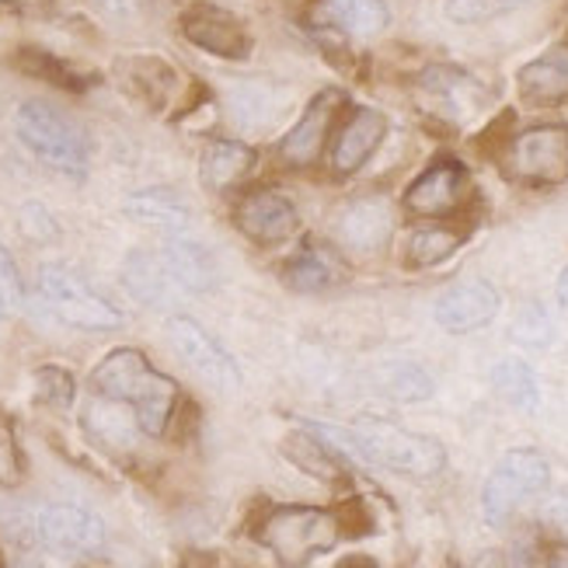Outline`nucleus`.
Segmentation results:
<instances>
[{
	"instance_id": "f257e3e1",
	"label": "nucleus",
	"mask_w": 568,
	"mask_h": 568,
	"mask_svg": "<svg viewBox=\"0 0 568 568\" xmlns=\"http://www.w3.org/2000/svg\"><path fill=\"white\" fill-rule=\"evenodd\" d=\"M91 387L109 402L133 405L136 426L146 436H164L168 423L179 408V384L151 366L140 349H112L102 363L91 369Z\"/></svg>"
},
{
	"instance_id": "f03ea898",
	"label": "nucleus",
	"mask_w": 568,
	"mask_h": 568,
	"mask_svg": "<svg viewBox=\"0 0 568 568\" xmlns=\"http://www.w3.org/2000/svg\"><path fill=\"white\" fill-rule=\"evenodd\" d=\"M342 534L338 513L317 506H273L255 527L258 545L273 551L283 568H304L317 555H328Z\"/></svg>"
},
{
	"instance_id": "7ed1b4c3",
	"label": "nucleus",
	"mask_w": 568,
	"mask_h": 568,
	"mask_svg": "<svg viewBox=\"0 0 568 568\" xmlns=\"http://www.w3.org/2000/svg\"><path fill=\"white\" fill-rule=\"evenodd\" d=\"M353 436L359 443L366 464H381L394 475L436 478L443 467H447V450H443L439 439L402 429V426L387 423V418H374V415L356 418Z\"/></svg>"
},
{
	"instance_id": "20e7f679",
	"label": "nucleus",
	"mask_w": 568,
	"mask_h": 568,
	"mask_svg": "<svg viewBox=\"0 0 568 568\" xmlns=\"http://www.w3.org/2000/svg\"><path fill=\"white\" fill-rule=\"evenodd\" d=\"M14 130L21 143L49 168L67 171V175H84L88 171V158H91L88 136L60 109L45 102H24L14 112Z\"/></svg>"
},
{
	"instance_id": "39448f33",
	"label": "nucleus",
	"mask_w": 568,
	"mask_h": 568,
	"mask_svg": "<svg viewBox=\"0 0 568 568\" xmlns=\"http://www.w3.org/2000/svg\"><path fill=\"white\" fill-rule=\"evenodd\" d=\"M503 175L516 185L555 189L568 179V126L545 122L506 140L499 151Z\"/></svg>"
},
{
	"instance_id": "423d86ee",
	"label": "nucleus",
	"mask_w": 568,
	"mask_h": 568,
	"mask_svg": "<svg viewBox=\"0 0 568 568\" xmlns=\"http://www.w3.org/2000/svg\"><path fill=\"white\" fill-rule=\"evenodd\" d=\"M39 293L45 307L53 311L63 325L84 332H115L122 328V311L112 307L102 293H94L81 273L67 265L49 262L39 268Z\"/></svg>"
},
{
	"instance_id": "0eeeda50",
	"label": "nucleus",
	"mask_w": 568,
	"mask_h": 568,
	"mask_svg": "<svg viewBox=\"0 0 568 568\" xmlns=\"http://www.w3.org/2000/svg\"><path fill=\"white\" fill-rule=\"evenodd\" d=\"M551 485V467L537 450H509L481 488V513L491 527H506L524 503L537 499Z\"/></svg>"
},
{
	"instance_id": "6e6552de",
	"label": "nucleus",
	"mask_w": 568,
	"mask_h": 568,
	"mask_svg": "<svg viewBox=\"0 0 568 568\" xmlns=\"http://www.w3.org/2000/svg\"><path fill=\"white\" fill-rule=\"evenodd\" d=\"M168 342L171 349L182 356V363L189 369H195L206 384L220 387V390H237L241 387V369L231 359V353L220 345L200 321H192L185 314H175L168 321Z\"/></svg>"
},
{
	"instance_id": "1a4fd4ad",
	"label": "nucleus",
	"mask_w": 568,
	"mask_h": 568,
	"mask_svg": "<svg viewBox=\"0 0 568 568\" xmlns=\"http://www.w3.org/2000/svg\"><path fill=\"white\" fill-rule=\"evenodd\" d=\"M39 540L63 558H84L105 548V524L84 506H73V503H57V506H45L36 520Z\"/></svg>"
},
{
	"instance_id": "9d476101",
	"label": "nucleus",
	"mask_w": 568,
	"mask_h": 568,
	"mask_svg": "<svg viewBox=\"0 0 568 568\" xmlns=\"http://www.w3.org/2000/svg\"><path fill=\"white\" fill-rule=\"evenodd\" d=\"M234 227L248 241L268 248V244H283L301 231V213H296V206L283 192L252 189L234 206Z\"/></svg>"
},
{
	"instance_id": "9b49d317",
	"label": "nucleus",
	"mask_w": 568,
	"mask_h": 568,
	"mask_svg": "<svg viewBox=\"0 0 568 568\" xmlns=\"http://www.w3.org/2000/svg\"><path fill=\"white\" fill-rule=\"evenodd\" d=\"M467 168L460 161H436L429 164L423 175H418L408 192H405V210L412 216H426V220H439V216H454L464 203H467Z\"/></svg>"
},
{
	"instance_id": "f8f14e48",
	"label": "nucleus",
	"mask_w": 568,
	"mask_h": 568,
	"mask_svg": "<svg viewBox=\"0 0 568 568\" xmlns=\"http://www.w3.org/2000/svg\"><path fill=\"white\" fill-rule=\"evenodd\" d=\"M342 91H321L314 102L304 109V115L296 119V126L280 140V161L286 168L304 171L317 164V158L325 154V143L335 130V115L342 109Z\"/></svg>"
},
{
	"instance_id": "ddd939ff",
	"label": "nucleus",
	"mask_w": 568,
	"mask_h": 568,
	"mask_svg": "<svg viewBox=\"0 0 568 568\" xmlns=\"http://www.w3.org/2000/svg\"><path fill=\"white\" fill-rule=\"evenodd\" d=\"M499 290L488 280H460L447 286L436 301V325L450 335H467L491 325V317L499 314Z\"/></svg>"
},
{
	"instance_id": "4468645a",
	"label": "nucleus",
	"mask_w": 568,
	"mask_h": 568,
	"mask_svg": "<svg viewBox=\"0 0 568 568\" xmlns=\"http://www.w3.org/2000/svg\"><path fill=\"white\" fill-rule=\"evenodd\" d=\"M418 84H423L433 109L454 122H467L488 102V91L471 78V73H464L457 67H429Z\"/></svg>"
},
{
	"instance_id": "2eb2a0df",
	"label": "nucleus",
	"mask_w": 568,
	"mask_h": 568,
	"mask_svg": "<svg viewBox=\"0 0 568 568\" xmlns=\"http://www.w3.org/2000/svg\"><path fill=\"white\" fill-rule=\"evenodd\" d=\"M182 32L192 45L206 49L213 57H224V60H241L248 57V32L241 29V21L227 11L220 8H210V4H200L192 8L185 18H182Z\"/></svg>"
},
{
	"instance_id": "dca6fc26",
	"label": "nucleus",
	"mask_w": 568,
	"mask_h": 568,
	"mask_svg": "<svg viewBox=\"0 0 568 568\" xmlns=\"http://www.w3.org/2000/svg\"><path fill=\"white\" fill-rule=\"evenodd\" d=\"M384 133H387V119L377 109H366V105L353 109L349 119H345L335 133V146H332L335 175H353V171H359L374 158Z\"/></svg>"
},
{
	"instance_id": "f3484780",
	"label": "nucleus",
	"mask_w": 568,
	"mask_h": 568,
	"mask_svg": "<svg viewBox=\"0 0 568 568\" xmlns=\"http://www.w3.org/2000/svg\"><path fill=\"white\" fill-rule=\"evenodd\" d=\"M345 280H349V265H345V258L332 244L317 237H311L304 248L286 262V283L301 293H321V290L342 286Z\"/></svg>"
},
{
	"instance_id": "a211bd4d",
	"label": "nucleus",
	"mask_w": 568,
	"mask_h": 568,
	"mask_svg": "<svg viewBox=\"0 0 568 568\" xmlns=\"http://www.w3.org/2000/svg\"><path fill=\"white\" fill-rule=\"evenodd\" d=\"M520 94L530 105H565L568 102V42H558L545 57L520 70Z\"/></svg>"
},
{
	"instance_id": "6ab92c4d",
	"label": "nucleus",
	"mask_w": 568,
	"mask_h": 568,
	"mask_svg": "<svg viewBox=\"0 0 568 568\" xmlns=\"http://www.w3.org/2000/svg\"><path fill=\"white\" fill-rule=\"evenodd\" d=\"M338 231L345 244H353L356 252H377L394 231V213L381 195H363V200H353L345 206Z\"/></svg>"
},
{
	"instance_id": "aec40b11",
	"label": "nucleus",
	"mask_w": 568,
	"mask_h": 568,
	"mask_svg": "<svg viewBox=\"0 0 568 568\" xmlns=\"http://www.w3.org/2000/svg\"><path fill=\"white\" fill-rule=\"evenodd\" d=\"M255 168V151L237 140H210L200 158V179L210 192H227L248 179Z\"/></svg>"
},
{
	"instance_id": "412c9836",
	"label": "nucleus",
	"mask_w": 568,
	"mask_h": 568,
	"mask_svg": "<svg viewBox=\"0 0 568 568\" xmlns=\"http://www.w3.org/2000/svg\"><path fill=\"white\" fill-rule=\"evenodd\" d=\"M122 283H126V290L140 304H151V307L175 301V293L182 290L175 276L168 273L161 252H133L126 258V268H122Z\"/></svg>"
},
{
	"instance_id": "4be33fe9",
	"label": "nucleus",
	"mask_w": 568,
	"mask_h": 568,
	"mask_svg": "<svg viewBox=\"0 0 568 568\" xmlns=\"http://www.w3.org/2000/svg\"><path fill=\"white\" fill-rule=\"evenodd\" d=\"M161 258L168 265V273L175 276V283L189 293H206L216 283V262L213 255L203 248L200 241H189V237H171Z\"/></svg>"
},
{
	"instance_id": "5701e85b",
	"label": "nucleus",
	"mask_w": 568,
	"mask_h": 568,
	"mask_svg": "<svg viewBox=\"0 0 568 568\" xmlns=\"http://www.w3.org/2000/svg\"><path fill=\"white\" fill-rule=\"evenodd\" d=\"M126 213L133 220H140V224L168 231V234H179V231L189 227V206L179 200L175 192H164V189L130 195V200H126Z\"/></svg>"
},
{
	"instance_id": "b1692460",
	"label": "nucleus",
	"mask_w": 568,
	"mask_h": 568,
	"mask_svg": "<svg viewBox=\"0 0 568 568\" xmlns=\"http://www.w3.org/2000/svg\"><path fill=\"white\" fill-rule=\"evenodd\" d=\"M464 244L460 231L454 227H418L408 234V244H405V265L408 268H429V265H439L447 262L457 248Z\"/></svg>"
},
{
	"instance_id": "393cba45",
	"label": "nucleus",
	"mask_w": 568,
	"mask_h": 568,
	"mask_svg": "<svg viewBox=\"0 0 568 568\" xmlns=\"http://www.w3.org/2000/svg\"><path fill=\"white\" fill-rule=\"evenodd\" d=\"M286 454H290V460H293L296 467H304V471L314 475V478H328V481H335V478L345 471V460L328 447L325 439L314 436L311 429L290 436Z\"/></svg>"
},
{
	"instance_id": "a878e982",
	"label": "nucleus",
	"mask_w": 568,
	"mask_h": 568,
	"mask_svg": "<svg viewBox=\"0 0 568 568\" xmlns=\"http://www.w3.org/2000/svg\"><path fill=\"white\" fill-rule=\"evenodd\" d=\"M491 387L499 390V398H506L513 408H520V412H534L540 405L534 369L520 359L496 363V369H491Z\"/></svg>"
},
{
	"instance_id": "bb28decb",
	"label": "nucleus",
	"mask_w": 568,
	"mask_h": 568,
	"mask_svg": "<svg viewBox=\"0 0 568 568\" xmlns=\"http://www.w3.org/2000/svg\"><path fill=\"white\" fill-rule=\"evenodd\" d=\"M381 387L398 402H426L433 398V377L418 363H384L381 366Z\"/></svg>"
},
{
	"instance_id": "cd10ccee",
	"label": "nucleus",
	"mask_w": 568,
	"mask_h": 568,
	"mask_svg": "<svg viewBox=\"0 0 568 568\" xmlns=\"http://www.w3.org/2000/svg\"><path fill=\"white\" fill-rule=\"evenodd\" d=\"M332 18L353 36H377L387 24L384 0H328Z\"/></svg>"
},
{
	"instance_id": "c85d7f7f",
	"label": "nucleus",
	"mask_w": 568,
	"mask_h": 568,
	"mask_svg": "<svg viewBox=\"0 0 568 568\" xmlns=\"http://www.w3.org/2000/svg\"><path fill=\"white\" fill-rule=\"evenodd\" d=\"M555 328H551V317L540 304H524L516 311V321H513V338L527 345V349H545L551 342Z\"/></svg>"
},
{
	"instance_id": "c756f323",
	"label": "nucleus",
	"mask_w": 568,
	"mask_h": 568,
	"mask_svg": "<svg viewBox=\"0 0 568 568\" xmlns=\"http://www.w3.org/2000/svg\"><path fill=\"white\" fill-rule=\"evenodd\" d=\"M73 377L67 374L63 366H42L36 369V398L49 408H70L73 405Z\"/></svg>"
},
{
	"instance_id": "7c9ffc66",
	"label": "nucleus",
	"mask_w": 568,
	"mask_h": 568,
	"mask_svg": "<svg viewBox=\"0 0 568 568\" xmlns=\"http://www.w3.org/2000/svg\"><path fill=\"white\" fill-rule=\"evenodd\" d=\"M24 478V457L8 418H0V488H14Z\"/></svg>"
},
{
	"instance_id": "2f4dec72",
	"label": "nucleus",
	"mask_w": 568,
	"mask_h": 568,
	"mask_svg": "<svg viewBox=\"0 0 568 568\" xmlns=\"http://www.w3.org/2000/svg\"><path fill=\"white\" fill-rule=\"evenodd\" d=\"M18 231L36 241V244H45V241H57L60 237V227H57V220L49 216L45 206L39 203H24L21 213H18Z\"/></svg>"
},
{
	"instance_id": "473e14b6",
	"label": "nucleus",
	"mask_w": 568,
	"mask_h": 568,
	"mask_svg": "<svg viewBox=\"0 0 568 568\" xmlns=\"http://www.w3.org/2000/svg\"><path fill=\"white\" fill-rule=\"evenodd\" d=\"M21 276H18V265L11 258V252L0 244V321L11 317L21 307Z\"/></svg>"
},
{
	"instance_id": "72a5a7b5",
	"label": "nucleus",
	"mask_w": 568,
	"mask_h": 568,
	"mask_svg": "<svg viewBox=\"0 0 568 568\" xmlns=\"http://www.w3.org/2000/svg\"><path fill=\"white\" fill-rule=\"evenodd\" d=\"M513 0H447V14L457 24H475V21H488L499 11H506Z\"/></svg>"
},
{
	"instance_id": "f704fd0d",
	"label": "nucleus",
	"mask_w": 568,
	"mask_h": 568,
	"mask_svg": "<svg viewBox=\"0 0 568 568\" xmlns=\"http://www.w3.org/2000/svg\"><path fill=\"white\" fill-rule=\"evenodd\" d=\"M545 568H568V545L551 548L548 558H545Z\"/></svg>"
},
{
	"instance_id": "c9c22d12",
	"label": "nucleus",
	"mask_w": 568,
	"mask_h": 568,
	"mask_svg": "<svg viewBox=\"0 0 568 568\" xmlns=\"http://www.w3.org/2000/svg\"><path fill=\"white\" fill-rule=\"evenodd\" d=\"M98 4H102L109 14H130L136 0H98Z\"/></svg>"
},
{
	"instance_id": "e433bc0d",
	"label": "nucleus",
	"mask_w": 568,
	"mask_h": 568,
	"mask_svg": "<svg viewBox=\"0 0 568 568\" xmlns=\"http://www.w3.org/2000/svg\"><path fill=\"white\" fill-rule=\"evenodd\" d=\"M555 293H558V304H561V307H568V265L561 268V276H558V286H555Z\"/></svg>"
},
{
	"instance_id": "4c0bfd02",
	"label": "nucleus",
	"mask_w": 568,
	"mask_h": 568,
	"mask_svg": "<svg viewBox=\"0 0 568 568\" xmlns=\"http://www.w3.org/2000/svg\"><path fill=\"white\" fill-rule=\"evenodd\" d=\"M338 568H377L374 561H366V558H349L345 565H338Z\"/></svg>"
},
{
	"instance_id": "58836bf2",
	"label": "nucleus",
	"mask_w": 568,
	"mask_h": 568,
	"mask_svg": "<svg viewBox=\"0 0 568 568\" xmlns=\"http://www.w3.org/2000/svg\"><path fill=\"white\" fill-rule=\"evenodd\" d=\"M0 4H11V8H29V4H36V0H0Z\"/></svg>"
}]
</instances>
